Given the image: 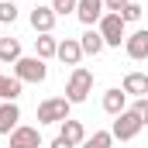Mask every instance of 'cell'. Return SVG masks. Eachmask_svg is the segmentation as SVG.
I'll list each match as a JSON object with an SVG mask.
<instances>
[{
	"label": "cell",
	"mask_w": 148,
	"mask_h": 148,
	"mask_svg": "<svg viewBox=\"0 0 148 148\" xmlns=\"http://www.w3.org/2000/svg\"><path fill=\"white\" fill-rule=\"evenodd\" d=\"M90 93H93V73L83 69V66H76L69 73V83H66V100L69 103H83Z\"/></svg>",
	"instance_id": "obj_1"
},
{
	"label": "cell",
	"mask_w": 148,
	"mask_h": 148,
	"mask_svg": "<svg viewBox=\"0 0 148 148\" xmlns=\"http://www.w3.org/2000/svg\"><path fill=\"white\" fill-rule=\"evenodd\" d=\"M97 31L103 35V45H107V48H121V41L127 38V24H124L121 14H110V10H107V14L100 17Z\"/></svg>",
	"instance_id": "obj_2"
},
{
	"label": "cell",
	"mask_w": 148,
	"mask_h": 148,
	"mask_svg": "<svg viewBox=\"0 0 148 148\" xmlns=\"http://www.w3.org/2000/svg\"><path fill=\"white\" fill-rule=\"evenodd\" d=\"M69 110H73V103L66 97H48L38 103V124H62V121H69Z\"/></svg>",
	"instance_id": "obj_3"
},
{
	"label": "cell",
	"mask_w": 148,
	"mask_h": 148,
	"mask_svg": "<svg viewBox=\"0 0 148 148\" xmlns=\"http://www.w3.org/2000/svg\"><path fill=\"white\" fill-rule=\"evenodd\" d=\"M14 76H17L21 83H45L48 66H45V59H38V55H21V59L14 62Z\"/></svg>",
	"instance_id": "obj_4"
},
{
	"label": "cell",
	"mask_w": 148,
	"mask_h": 148,
	"mask_svg": "<svg viewBox=\"0 0 148 148\" xmlns=\"http://www.w3.org/2000/svg\"><path fill=\"white\" fill-rule=\"evenodd\" d=\"M141 127H145V124H141V117L127 107L124 114H117V117H114L110 134L117 138V141H131V138H138V131H141Z\"/></svg>",
	"instance_id": "obj_5"
},
{
	"label": "cell",
	"mask_w": 148,
	"mask_h": 148,
	"mask_svg": "<svg viewBox=\"0 0 148 148\" xmlns=\"http://www.w3.org/2000/svg\"><path fill=\"white\" fill-rule=\"evenodd\" d=\"M28 21H31V28H35L38 35H52V28H55L59 14L52 10V3H35V7H31V14H28Z\"/></svg>",
	"instance_id": "obj_6"
},
{
	"label": "cell",
	"mask_w": 148,
	"mask_h": 148,
	"mask_svg": "<svg viewBox=\"0 0 148 148\" xmlns=\"http://www.w3.org/2000/svg\"><path fill=\"white\" fill-rule=\"evenodd\" d=\"M103 14H107L103 0H79V3H76V17H79V21H83L86 28H97Z\"/></svg>",
	"instance_id": "obj_7"
},
{
	"label": "cell",
	"mask_w": 148,
	"mask_h": 148,
	"mask_svg": "<svg viewBox=\"0 0 148 148\" xmlns=\"http://www.w3.org/2000/svg\"><path fill=\"white\" fill-rule=\"evenodd\" d=\"M124 52H127V59H134V62L148 59V28H138V31H131V35L124 38Z\"/></svg>",
	"instance_id": "obj_8"
},
{
	"label": "cell",
	"mask_w": 148,
	"mask_h": 148,
	"mask_svg": "<svg viewBox=\"0 0 148 148\" xmlns=\"http://www.w3.org/2000/svg\"><path fill=\"white\" fill-rule=\"evenodd\" d=\"M7 138H10V148H41V134H38V127H28V124H17Z\"/></svg>",
	"instance_id": "obj_9"
},
{
	"label": "cell",
	"mask_w": 148,
	"mask_h": 148,
	"mask_svg": "<svg viewBox=\"0 0 148 148\" xmlns=\"http://www.w3.org/2000/svg\"><path fill=\"white\" fill-rule=\"evenodd\" d=\"M21 124V107L17 100H0V134H10Z\"/></svg>",
	"instance_id": "obj_10"
},
{
	"label": "cell",
	"mask_w": 148,
	"mask_h": 148,
	"mask_svg": "<svg viewBox=\"0 0 148 148\" xmlns=\"http://www.w3.org/2000/svg\"><path fill=\"white\" fill-rule=\"evenodd\" d=\"M55 59L66 62V66H79V62H83V45H79V38H62Z\"/></svg>",
	"instance_id": "obj_11"
},
{
	"label": "cell",
	"mask_w": 148,
	"mask_h": 148,
	"mask_svg": "<svg viewBox=\"0 0 148 148\" xmlns=\"http://www.w3.org/2000/svg\"><path fill=\"white\" fill-rule=\"evenodd\" d=\"M121 90L127 93V97H148V73H127L124 76V83H121Z\"/></svg>",
	"instance_id": "obj_12"
},
{
	"label": "cell",
	"mask_w": 148,
	"mask_h": 148,
	"mask_svg": "<svg viewBox=\"0 0 148 148\" xmlns=\"http://www.w3.org/2000/svg\"><path fill=\"white\" fill-rule=\"evenodd\" d=\"M59 138H66V141H73V145L79 148L83 141H86V127H83V121H73V117L62 121V124H59Z\"/></svg>",
	"instance_id": "obj_13"
},
{
	"label": "cell",
	"mask_w": 148,
	"mask_h": 148,
	"mask_svg": "<svg viewBox=\"0 0 148 148\" xmlns=\"http://www.w3.org/2000/svg\"><path fill=\"white\" fill-rule=\"evenodd\" d=\"M103 110L110 114V117L124 114V110H127V93H124V90H117V86L107 90V93H103Z\"/></svg>",
	"instance_id": "obj_14"
},
{
	"label": "cell",
	"mask_w": 148,
	"mask_h": 148,
	"mask_svg": "<svg viewBox=\"0 0 148 148\" xmlns=\"http://www.w3.org/2000/svg\"><path fill=\"white\" fill-rule=\"evenodd\" d=\"M79 45H83V55H100L107 45H103V35L97 31V28H86L83 38H79Z\"/></svg>",
	"instance_id": "obj_15"
},
{
	"label": "cell",
	"mask_w": 148,
	"mask_h": 148,
	"mask_svg": "<svg viewBox=\"0 0 148 148\" xmlns=\"http://www.w3.org/2000/svg\"><path fill=\"white\" fill-rule=\"evenodd\" d=\"M55 52H59V38H52V35H38L35 38V55L38 59H55Z\"/></svg>",
	"instance_id": "obj_16"
},
{
	"label": "cell",
	"mask_w": 148,
	"mask_h": 148,
	"mask_svg": "<svg viewBox=\"0 0 148 148\" xmlns=\"http://www.w3.org/2000/svg\"><path fill=\"white\" fill-rule=\"evenodd\" d=\"M21 59V41L17 38H0V62H17Z\"/></svg>",
	"instance_id": "obj_17"
},
{
	"label": "cell",
	"mask_w": 148,
	"mask_h": 148,
	"mask_svg": "<svg viewBox=\"0 0 148 148\" xmlns=\"http://www.w3.org/2000/svg\"><path fill=\"white\" fill-rule=\"evenodd\" d=\"M21 79L17 76H0V100H17L21 97Z\"/></svg>",
	"instance_id": "obj_18"
},
{
	"label": "cell",
	"mask_w": 148,
	"mask_h": 148,
	"mask_svg": "<svg viewBox=\"0 0 148 148\" xmlns=\"http://www.w3.org/2000/svg\"><path fill=\"white\" fill-rule=\"evenodd\" d=\"M110 145H114V134H110V131H93L79 148H110Z\"/></svg>",
	"instance_id": "obj_19"
},
{
	"label": "cell",
	"mask_w": 148,
	"mask_h": 148,
	"mask_svg": "<svg viewBox=\"0 0 148 148\" xmlns=\"http://www.w3.org/2000/svg\"><path fill=\"white\" fill-rule=\"evenodd\" d=\"M14 21H17V3L0 0V24H14Z\"/></svg>",
	"instance_id": "obj_20"
},
{
	"label": "cell",
	"mask_w": 148,
	"mask_h": 148,
	"mask_svg": "<svg viewBox=\"0 0 148 148\" xmlns=\"http://www.w3.org/2000/svg\"><path fill=\"white\" fill-rule=\"evenodd\" d=\"M76 3H79V0H52V10H55L59 17H66V14H76Z\"/></svg>",
	"instance_id": "obj_21"
},
{
	"label": "cell",
	"mask_w": 148,
	"mask_h": 148,
	"mask_svg": "<svg viewBox=\"0 0 148 148\" xmlns=\"http://www.w3.org/2000/svg\"><path fill=\"white\" fill-rule=\"evenodd\" d=\"M141 10H145V7H141V3H134V0H131V3H127V7H124V10H121V17H124V24H127V21H141Z\"/></svg>",
	"instance_id": "obj_22"
},
{
	"label": "cell",
	"mask_w": 148,
	"mask_h": 148,
	"mask_svg": "<svg viewBox=\"0 0 148 148\" xmlns=\"http://www.w3.org/2000/svg\"><path fill=\"white\" fill-rule=\"evenodd\" d=\"M131 110L141 117V124H148V97H138V100L131 103Z\"/></svg>",
	"instance_id": "obj_23"
},
{
	"label": "cell",
	"mask_w": 148,
	"mask_h": 148,
	"mask_svg": "<svg viewBox=\"0 0 148 148\" xmlns=\"http://www.w3.org/2000/svg\"><path fill=\"white\" fill-rule=\"evenodd\" d=\"M127 3H131V0H103V7H107L110 14H121V10H124Z\"/></svg>",
	"instance_id": "obj_24"
},
{
	"label": "cell",
	"mask_w": 148,
	"mask_h": 148,
	"mask_svg": "<svg viewBox=\"0 0 148 148\" xmlns=\"http://www.w3.org/2000/svg\"><path fill=\"white\" fill-rule=\"evenodd\" d=\"M52 148H76L73 141H66V138H55V141H52Z\"/></svg>",
	"instance_id": "obj_25"
},
{
	"label": "cell",
	"mask_w": 148,
	"mask_h": 148,
	"mask_svg": "<svg viewBox=\"0 0 148 148\" xmlns=\"http://www.w3.org/2000/svg\"><path fill=\"white\" fill-rule=\"evenodd\" d=\"M31 3H41V0H31Z\"/></svg>",
	"instance_id": "obj_26"
},
{
	"label": "cell",
	"mask_w": 148,
	"mask_h": 148,
	"mask_svg": "<svg viewBox=\"0 0 148 148\" xmlns=\"http://www.w3.org/2000/svg\"><path fill=\"white\" fill-rule=\"evenodd\" d=\"M10 3H17V0H10Z\"/></svg>",
	"instance_id": "obj_27"
},
{
	"label": "cell",
	"mask_w": 148,
	"mask_h": 148,
	"mask_svg": "<svg viewBox=\"0 0 148 148\" xmlns=\"http://www.w3.org/2000/svg\"><path fill=\"white\" fill-rule=\"evenodd\" d=\"M0 38H3V35H0Z\"/></svg>",
	"instance_id": "obj_28"
}]
</instances>
